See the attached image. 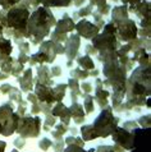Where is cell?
Returning a JSON list of instances; mask_svg holds the SVG:
<instances>
[{"mask_svg": "<svg viewBox=\"0 0 151 152\" xmlns=\"http://www.w3.org/2000/svg\"><path fill=\"white\" fill-rule=\"evenodd\" d=\"M89 77V73H87L86 70H81V69H74L73 72H72V78H81V79H85V78H87Z\"/></svg>", "mask_w": 151, "mask_h": 152, "instance_id": "7402d4cb", "label": "cell"}, {"mask_svg": "<svg viewBox=\"0 0 151 152\" xmlns=\"http://www.w3.org/2000/svg\"><path fill=\"white\" fill-rule=\"evenodd\" d=\"M81 87H82L83 92H91V91H92V87H91L90 83H83Z\"/></svg>", "mask_w": 151, "mask_h": 152, "instance_id": "4316f807", "label": "cell"}, {"mask_svg": "<svg viewBox=\"0 0 151 152\" xmlns=\"http://www.w3.org/2000/svg\"><path fill=\"white\" fill-rule=\"evenodd\" d=\"M54 23H55L54 17H51V14H50L48 10L40 9V10H37L36 13L32 14L30 23L27 24L28 33L37 37L39 40L44 39V37L49 35L50 27H51V24H54Z\"/></svg>", "mask_w": 151, "mask_h": 152, "instance_id": "6da1fadb", "label": "cell"}, {"mask_svg": "<svg viewBox=\"0 0 151 152\" xmlns=\"http://www.w3.org/2000/svg\"><path fill=\"white\" fill-rule=\"evenodd\" d=\"M78 64L82 66L83 70H87V69H94L95 68V64L92 61V59L89 55H85V56H81L78 59Z\"/></svg>", "mask_w": 151, "mask_h": 152, "instance_id": "2e32d148", "label": "cell"}, {"mask_svg": "<svg viewBox=\"0 0 151 152\" xmlns=\"http://www.w3.org/2000/svg\"><path fill=\"white\" fill-rule=\"evenodd\" d=\"M53 116H60V119H62L63 123H64L65 125H68L72 114H70V110L65 106L64 104L58 102L56 106L53 109Z\"/></svg>", "mask_w": 151, "mask_h": 152, "instance_id": "30bf717a", "label": "cell"}, {"mask_svg": "<svg viewBox=\"0 0 151 152\" xmlns=\"http://www.w3.org/2000/svg\"><path fill=\"white\" fill-rule=\"evenodd\" d=\"M136 128H138L137 121H133V120H131V121H125V123L123 124V129H125V130H127V132H129V133H132Z\"/></svg>", "mask_w": 151, "mask_h": 152, "instance_id": "cb8c5ba5", "label": "cell"}, {"mask_svg": "<svg viewBox=\"0 0 151 152\" xmlns=\"http://www.w3.org/2000/svg\"><path fill=\"white\" fill-rule=\"evenodd\" d=\"M92 126H94L97 138H106L111 136V133L118 126V118L113 115L110 109H106L96 118Z\"/></svg>", "mask_w": 151, "mask_h": 152, "instance_id": "7a4b0ae2", "label": "cell"}, {"mask_svg": "<svg viewBox=\"0 0 151 152\" xmlns=\"http://www.w3.org/2000/svg\"><path fill=\"white\" fill-rule=\"evenodd\" d=\"M68 132V128H67V125L65 124H59V125H56L55 126V129L51 132L53 134V138L55 139V141H58V139H62L63 137V134Z\"/></svg>", "mask_w": 151, "mask_h": 152, "instance_id": "e0dca14e", "label": "cell"}, {"mask_svg": "<svg viewBox=\"0 0 151 152\" xmlns=\"http://www.w3.org/2000/svg\"><path fill=\"white\" fill-rule=\"evenodd\" d=\"M60 68L59 66H53V69H51V73H53V75H59L60 74Z\"/></svg>", "mask_w": 151, "mask_h": 152, "instance_id": "83f0119b", "label": "cell"}, {"mask_svg": "<svg viewBox=\"0 0 151 152\" xmlns=\"http://www.w3.org/2000/svg\"><path fill=\"white\" fill-rule=\"evenodd\" d=\"M83 109H85V113L90 114L94 111V97L92 96H86L85 101H83Z\"/></svg>", "mask_w": 151, "mask_h": 152, "instance_id": "d6986e66", "label": "cell"}, {"mask_svg": "<svg viewBox=\"0 0 151 152\" xmlns=\"http://www.w3.org/2000/svg\"><path fill=\"white\" fill-rule=\"evenodd\" d=\"M5 148H7V142L0 141V152H5Z\"/></svg>", "mask_w": 151, "mask_h": 152, "instance_id": "f1b7e54d", "label": "cell"}, {"mask_svg": "<svg viewBox=\"0 0 151 152\" xmlns=\"http://www.w3.org/2000/svg\"><path fill=\"white\" fill-rule=\"evenodd\" d=\"M79 33V36H82L83 39H94V37L99 33V28L87 20H81L77 26L74 27Z\"/></svg>", "mask_w": 151, "mask_h": 152, "instance_id": "9c48e42d", "label": "cell"}, {"mask_svg": "<svg viewBox=\"0 0 151 152\" xmlns=\"http://www.w3.org/2000/svg\"><path fill=\"white\" fill-rule=\"evenodd\" d=\"M21 82V88L22 91H31L32 90V69H27L24 72V75L22 79H19Z\"/></svg>", "mask_w": 151, "mask_h": 152, "instance_id": "7c38bea8", "label": "cell"}, {"mask_svg": "<svg viewBox=\"0 0 151 152\" xmlns=\"http://www.w3.org/2000/svg\"><path fill=\"white\" fill-rule=\"evenodd\" d=\"M95 152H114V146H97L95 148Z\"/></svg>", "mask_w": 151, "mask_h": 152, "instance_id": "d4e9b609", "label": "cell"}, {"mask_svg": "<svg viewBox=\"0 0 151 152\" xmlns=\"http://www.w3.org/2000/svg\"><path fill=\"white\" fill-rule=\"evenodd\" d=\"M12 152H19V150H17V148H13V150H12Z\"/></svg>", "mask_w": 151, "mask_h": 152, "instance_id": "f546056e", "label": "cell"}, {"mask_svg": "<svg viewBox=\"0 0 151 152\" xmlns=\"http://www.w3.org/2000/svg\"><path fill=\"white\" fill-rule=\"evenodd\" d=\"M111 139L115 145L122 147L124 151H131L133 148V134L123 128L117 126L115 130L111 133Z\"/></svg>", "mask_w": 151, "mask_h": 152, "instance_id": "52a82bcc", "label": "cell"}, {"mask_svg": "<svg viewBox=\"0 0 151 152\" xmlns=\"http://www.w3.org/2000/svg\"><path fill=\"white\" fill-rule=\"evenodd\" d=\"M74 23L70 20L69 18H64L62 19L56 26V32H60V33H65V32H69V31H73L74 29Z\"/></svg>", "mask_w": 151, "mask_h": 152, "instance_id": "5bb4252c", "label": "cell"}, {"mask_svg": "<svg viewBox=\"0 0 151 152\" xmlns=\"http://www.w3.org/2000/svg\"><path fill=\"white\" fill-rule=\"evenodd\" d=\"M81 134H82V139L85 142L92 141V139H96L97 136L95 133V129L92 125H82L81 128Z\"/></svg>", "mask_w": 151, "mask_h": 152, "instance_id": "4fadbf2b", "label": "cell"}, {"mask_svg": "<svg viewBox=\"0 0 151 152\" xmlns=\"http://www.w3.org/2000/svg\"><path fill=\"white\" fill-rule=\"evenodd\" d=\"M62 152H95V148L85 150V147H81L77 145H68Z\"/></svg>", "mask_w": 151, "mask_h": 152, "instance_id": "ac0fdd59", "label": "cell"}, {"mask_svg": "<svg viewBox=\"0 0 151 152\" xmlns=\"http://www.w3.org/2000/svg\"><path fill=\"white\" fill-rule=\"evenodd\" d=\"M115 28L118 29V33L123 41H129V40L136 39L137 28H136L135 22H132V20H127L125 23H120Z\"/></svg>", "mask_w": 151, "mask_h": 152, "instance_id": "ba28073f", "label": "cell"}, {"mask_svg": "<svg viewBox=\"0 0 151 152\" xmlns=\"http://www.w3.org/2000/svg\"><path fill=\"white\" fill-rule=\"evenodd\" d=\"M28 12L24 9H14L8 14V24L17 31H24L27 27Z\"/></svg>", "mask_w": 151, "mask_h": 152, "instance_id": "8992f818", "label": "cell"}, {"mask_svg": "<svg viewBox=\"0 0 151 152\" xmlns=\"http://www.w3.org/2000/svg\"><path fill=\"white\" fill-rule=\"evenodd\" d=\"M78 46H79V39L77 36H73L70 37L68 44H67V48L64 49V51L67 53L69 59H74L76 54H77V50H78Z\"/></svg>", "mask_w": 151, "mask_h": 152, "instance_id": "8fae6325", "label": "cell"}, {"mask_svg": "<svg viewBox=\"0 0 151 152\" xmlns=\"http://www.w3.org/2000/svg\"><path fill=\"white\" fill-rule=\"evenodd\" d=\"M40 124H41V119L39 116L19 118L17 132H18L19 137L24 139L30 137H37L40 134Z\"/></svg>", "mask_w": 151, "mask_h": 152, "instance_id": "277c9868", "label": "cell"}, {"mask_svg": "<svg viewBox=\"0 0 151 152\" xmlns=\"http://www.w3.org/2000/svg\"><path fill=\"white\" fill-rule=\"evenodd\" d=\"M133 134V148L131 152H151L150 128H136Z\"/></svg>", "mask_w": 151, "mask_h": 152, "instance_id": "5b68a950", "label": "cell"}, {"mask_svg": "<svg viewBox=\"0 0 151 152\" xmlns=\"http://www.w3.org/2000/svg\"><path fill=\"white\" fill-rule=\"evenodd\" d=\"M51 146L54 147V151H55V152H62L63 150L65 148V142L63 141V139H58V141L53 142Z\"/></svg>", "mask_w": 151, "mask_h": 152, "instance_id": "603a6c76", "label": "cell"}, {"mask_svg": "<svg viewBox=\"0 0 151 152\" xmlns=\"http://www.w3.org/2000/svg\"><path fill=\"white\" fill-rule=\"evenodd\" d=\"M51 145H53V141L50 138H46V137H44V138H41L40 139V142H39V147H40V150H43L44 152H46L48 151L50 147H51Z\"/></svg>", "mask_w": 151, "mask_h": 152, "instance_id": "44dd1931", "label": "cell"}, {"mask_svg": "<svg viewBox=\"0 0 151 152\" xmlns=\"http://www.w3.org/2000/svg\"><path fill=\"white\" fill-rule=\"evenodd\" d=\"M12 44L9 40H5L0 36V58L1 56H9V54L12 53Z\"/></svg>", "mask_w": 151, "mask_h": 152, "instance_id": "9a60e30c", "label": "cell"}, {"mask_svg": "<svg viewBox=\"0 0 151 152\" xmlns=\"http://www.w3.org/2000/svg\"><path fill=\"white\" fill-rule=\"evenodd\" d=\"M24 145H26V141H24V138H22V137L17 138L15 141H14V146H15V148H17V150L23 148Z\"/></svg>", "mask_w": 151, "mask_h": 152, "instance_id": "484cf974", "label": "cell"}, {"mask_svg": "<svg viewBox=\"0 0 151 152\" xmlns=\"http://www.w3.org/2000/svg\"><path fill=\"white\" fill-rule=\"evenodd\" d=\"M64 142H65V146L77 145V146H81V147H85V143H86L82 138H79V137H67L64 139Z\"/></svg>", "mask_w": 151, "mask_h": 152, "instance_id": "ffe728a7", "label": "cell"}, {"mask_svg": "<svg viewBox=\"0 0 151 152\" xmlns=\"http://www.w3.org/2000/svg\"><path fill=\"white\" fill-rule=\"evenodd\" d=\"M19 116L13 113V106L5 104L0 106V134L5 137L12 136L17 132Z\"/></svg>", "mask_w": 151, "mask_h": 152, "instance_id": "3957f363", "label": "cell"}]
</instances>
